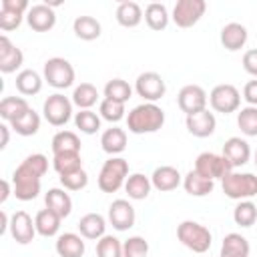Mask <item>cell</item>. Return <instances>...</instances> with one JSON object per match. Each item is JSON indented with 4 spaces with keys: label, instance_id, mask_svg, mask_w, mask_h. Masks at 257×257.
<instances>
[{
    "label": "cell",
    "instance_id": "6da1fadb",
    "mask_svg": "<svg viewBox=\"0 0 257 257\" xmlns=\"http://www.w3.org/2000/svg\"><path fill=\"white\" fill-rule=\"evenodd\" d=\"M165 124V110L155 102L137 104L126 116V128L135 135L157 133Z\"/></svg>",
    "mask_w": 257,
    "mask_h": 257
},
{
    "label": "cell",
    "instance_id": "7a4b0ae2",
    "mask_svg": "<svg viewBox=\"0 0 257 257\" xmlns=\"http://www.w3.org/2000/svg\"><path fill=\"white\" fill-rule=\"evenodd\" d=\"M177 239L187 249H191L193 253H205V251H209V247L213 243L211 231L205 225L197 223V221H183V223H179Z\"/></svg>",
    "mask_w": 257,
    "mask_h": 257
},
{
    "label": "cell",
    "instance_id": "3957f363",
    "mask_svg": "<svg viewBox=\"0 0 257 257\" xmlns=\"http://www.w3.org/2000/svg\"><path fill=\"white\" fill-rule=\"evenodd\" d=\"M221 189L233 201H249L257 195V175L233 171L221 179Z\"/></svg>",
    "mask_w": 257,
    "mask_h": 257
},
{
    "label": "cell",
    "instance_id": "277c9868",
    "mask_svg": "<svg viewBox=\"0 0 257 257\" xmlns=\"http://www.w3.org/2000/svg\"><path fill=\"white\" fill-rule=\"evenodd\" d=\"M128 179V163L122 157H110L104 161L98 173V189L102 193H116Z\"/></svg>",
    "mask_w": 257,
    "mask_h": 257
},
{
    "label": "cell",
    "instance_id": "5b68a950",
    "mask_svg": "<svg viewBox=\"0 0 257 257\" xmlns=\"http://www.w3.org/2000/svg\"><path fill=\"white\" fill-rule=\"evenodd\" d=\"M40 179L24 163H20L12 173V193L18 201H32L40 193Z\"/></svg>",
    "mask_w": 257,
    "mask_h": 257
},
{
    "label": "cell",
    "instance_id": "8992f818",
    "mask_svg": "<svg viewBox=\"0 0 257 257\" xmlns=\"http://www.w3.org/2000/svg\"><path fill=\"white\" fill-rule=\"evenodd\" d=\"M42 78L52 86V88H68L72 86L74 82V68L72 64L62 58V56H52L44 62V68H42Z\"/></svg>",
    "mask_w": 257,
    "mask_h": 257
},
{
    "label": "cell",
    "instance_id": "52a82bcc",
    "mask_svg": "<svg viewBox=\"0 0 257 257\" xmlns=\"http://www.w3.org/2000/svg\"><path fill=\"white\" fill-rule=\"evenodd\" d=\"M42 114L52 126H64L72 116V98L64 96L62 92L50 94L42 104Z\"/></svg>",
    "mask_w": 257,
    "mask_h": 257
},
{
    "label": "cell",
    "instance_id": "ba28073f",
    "mask_svg": "<svg viewBox=\"0 0 257 257\" xmlns=\"http://www.w3.org/2000/svg\"><path fill=\"white\" fill-rule=\"evenodd\" d=\"M195 171L205 177V179H223L227 177L229 173H233V167L231 163L223 157V155H217V153H201L197 159H195Z\"/></svg>",
    "mask_w": 257,
    "mask_h": 257
},
{
    "label": "cell",
    "instance_id": "9c48e42d",
    "mask_svg": "<svg viewBox=\"0 0 257 257\" xmlns=\"http://www.w3.org/2000/svg\"><path fill=\"white\" fill-rule=\"evenodd\" d=\"M209 102H211V108H213V110L223 112V114H229V112L239 110L241 92L237 90V86H233V84H229V82H223V84H217V86L211 90Z\"/></svg>",
    "mask_w": 257,
    "mask_h": 257
},
{
    "label": "cell",
    "instance_id": "30bf717a",
    "mask_svg": "<svg viewBox=\"0 0 257 257\" xmlns=\"http://www.w3.org/2000/svg\"><path fill=\"white\" fill-rule=\"evenodd\" d=\"M135 90L137 94L145 100V102H157L159 98L165 96L167 92V84L163 80V76L159 72H141L135 80Z\"/></svg>",
    "mask_w": 257,
    "mask_h": 257
},
{
    "label": "cell",
    "instance_id": "8fae6325",
    "mask_svg": "<svg viewBox=\"0 0 257 257\" xmlns=\"http://www.w3.org/2000/svg\"><path fill=\"white\" fill-rule=\"evenodd\" d=\"M205 10H207L205 0H179L173 8L171 18L179 28H191L201 20Z\"/></svg>",
    "mask_w": 257,
    "mask_h": 257
},
{
    "label": "cell",
    "instance_id": "7c38bea8",
    "mask_svg": "<svg viewBox=\"0 0 257 257\" xmlns=\"http://www.w3.org/2000/svg\"><path fill=\"white\" fill-rule=\"evenodd\" d=\"M207 92L203 86L199 84H187L179 90L177 94V104L179 108L189 116V114H195L199 110H205L207 108Z\"/></svg>",
    "mask_w": 257,
    "mask_h": 257
},
{
    "label": "cell",
    "instance_id": "4fadbf2b",
    "mask_svg": "<svg viewBox=\"0 0 257 257\" xmlns=\"http://www.w3.org/2000/svg\"><path fill=\"white\" fill-rule=\"evenodd\" d=\"M26 22L32 30L36 32H48L54 28L56 24V14L54 8L48 2H40V4H32L26 12Z\"/></svg>",
    "mask_w": 257,
    "mask_h": 257
},
{
    "label": "cell",
    "instance_id": "5bb4252c",
    "mask_svg": "<svg viewBox=\"0 0 257 257\" xmlns=\"http://www.w3.org/2000/svg\"><path fill=\"white\" fill-rule=\"evenodd\" d=\"M135 219H137L135 207L126 199H116V201L110 203V207H108V223L116 231H128L135 225Z\"/></svg>",
    "mask_w": 257,
    "mask_h": 257
},
{
    "label": "cell",
    "instance_id": "9a60e30c",
    "mask_svg": "<svg viewBox=\"0 0 257 257\" xmlns=\"http://www.w3.org/2000/svg\"><path fill=\"white\" fill-rule=\"evenodd\" d=\"M8 229H10L12 239L20 245H28L36 235V225H34L32 217L26 211H16L10 217V227Z\"/></svg>",
    "mask_w": 257,
    "mask_h": 257
},
{
    "label": "cell",
    "instance_id": "2e32d148",
    "mask_svg": "<svg viewBox=\"0 0 257 257\" xmlns=\"http://www.w3.org/2000/svg\"><path fill=\"white\" fill-rule=\"evenodd\" d=\"M28 2L26 0H2L0 8V28L2 30H14L20 26L24 12H28Z\"/></svg>",
    "mask_w": 257,
    "mask_h": 257
},
{
    "label": "cell",
    "instance_id": "e0dca14e",
    "mask_svg": "<svg viewBox=\"0 0 257 257\" xmlns=\"http://www.w3.org/2000/svg\"><path fill=\"white\" fill-rule=\"evenodd\" d=\"M24 62V54L22 50L12 44V40L8 36H0V72L4 74H12L16 72Z\"/></svg>",
    "mask_w": 257,
    "mask_h": 257
},
{
    "label": "cell",
    "instance_id": "ac0fdd59",
    "mask_svg": "<svg viewBox=\"0 0 257 257\" xmlns=\"http://www.w3.org/2000/svg\"><path fill=\"white\" fill-rule=\"evenodd\" d=\"M221 155L231 163L233 169H237V167H243V165L249 163V159H251V147H249V143L245 139L231 137V139L225 141Z\"/></svg>",
    "mask_w": 257,
    "mask_h": 257
},
{
    "label": "cell",
    "instance_id": "d6986e66",
    "mask_svg": "<svg viewBox=\"0 0 257 257\" xmlns=\"http://www.w3.org/2000/svg\"><path fill=\"white\" fill-rule=\"evenodd\" d=\"M187 131L193 135V137H199V139H205V137H211L217 128V118L213 112H209V108L205 110H199L195 114H189L187 120Z\"/></svg>",
    "mask_w": 257,
    "mask_h": 257
},
{
    "label": "cell",
    "instance_id": "ffe728a7",
    "mask_svg": "<svg viewBox=\"0 0 257 257\" xmlns=\"http://www.w3.org/2000/svg\"><path fill=\"white\" fill-rule=\"evenodd\" d=\"M151 183L157 191L161 193H169V191H175L181 183H183V177L179 173L177 167H171V165H161L153 171L151 175Z\"/></svg>",
    "mask_w": 257,
    "mask_h": 257
},
{
    "label": "cell",
    "instance_id": "44dd1931",
    "mask_svg": "<svg viewBox=\"0 0 257 257\" xmlns=\"http://www.w3.org/2000/svg\"><path fill=\"white\" fill-rule=\"evenodd\" d=\"M247 28L243 26V24H239V22H229V24H225L223 28H221V44H223V48H227L229 52H237V50H241L243 46H245V42H247Z\"/></svg>",
    "mask_w": 257,
    "mask_h": 257
},
{
    "label": "cell",
    "instance_id": "7402d4cb",
    "mask_svg": "<svg viewBox=\"0 0 257 257\" xmlns=\"http://www.w3.org/2000/svg\"><path fill=\"white\" fill-rule=\"evenodd\" d=\"M78 231L84 239H90V241H98L100 237H104L106 233V219L98 213H86L80 217L78 221Z\"/></svg>",
    "mask_w": 257,
    "mask_h": 257
},
{
    "label": "cell",
    "instance_id": "603a6c76",
    "mask_svg": "<svg viewBox=\"0 0 257 257\" xmlns=\"http://www.w3.org/2000/svg\"><path fill=\"white\" fill-rule=\"evenodd\" d=\"M84 237L76 235V233H62L56 237V253L60 257H82L84 255Z\"/></svg>",
    "mask_w": 257,
    "mask_h": 257
},
{
    "label": "cell",
    "instance_id": "cb8c5ba5",
    "mask_svg": "<svg viewBox=\"0 0 257 257\" xmlns=\"http://www.w3.org/2000/svg\"><path fill=\"white\" fill-rule=\"evenodd\" d=\"M44 203H46V209L54 211L60 219L68 217L70 211H72V199H70V195L64 189H58V187L48 189V193L44 195Z\"/></svg>",
    "mask_w": 257,
    "mask_h": 257
},
{
    "label": "cell",
    "instance_id": "d4e9b609",
    "mask_svg": "<svg viewBox=\"0 0 257 257\" xmlns=\"http://www.w3.org/2000/svg\"><path fill=\"white\" fill-rule=\"evenodd\" d=\"M100 147L110 157L122 153L126 149V131L120 126H110L100 135Z\"/></svg>",
    "mask_w": 257,
    "mask_h": 257
},
{
    "label": "cell",
    "instance_id": "484cf974",
    "mask_svg": "<svg viewBox=\"0 0 257 257\" xmlns=\"http://www.w3.org/2000/svg\"><path fill=\"white\" fill-rule=\"evenodd\" d=\"M249 241L241 233H227L221 243L219 257H249Z\"/></svg>",
    "mask_w": 257,
    "mask_h": 257
},
{
    "label": "cell",
    "instance_id": "4316f807",
    "mask_svg": "<svg viewBox=\"0 0 257 257\" xmlns=\"http://www.w3.org/2000/svg\"><path fill=\"white\" fill-rule=\"evenodd\" d=\"M183 187H185V191H187L191 197H207L209 193H213L215 181L201 177V175L193 169V171H189V173L183 177Z\"/></svg>",
    "mask_w": 257,
    "mask_h": 257
},
{
    "label": "cell",
    "instance_id": "83f0119b",
    "mask_svg": "<svg viewBox=\"0 0 257 257\" xmlns=\"http://www.w3.org/2000/svg\"><path fill=\"white\" fill-rule=\"evenodd\" d=\"M42 76L36 72V70H32V68H24V70H20L18 74H16V80H14V84H16V90L20 92V94H24V96H32V94H38L40 92V88H42Z\"/></svg>",
    "mask_w": 257,
    "mask_h": 257
},
{
    "label": "cell",
    "instance_id": "f1b7e54d",
    "mask_svg": "<svg viewBox=\"0 0 257 257\" xmlns=\"http://www.w3.org/2000/svg\"><path fill=\"white\" fill-rule=\"evenodd\" d=\"M151 189H153L151 177H147V175H143V173H133V175H128V179H126V183H124V191H126L128 199H133V201H143V199H147L149 193H151Z\"/></svg>",
    "mask_w": 257,
    "mask_h": 257
},
{
    "label": "cell",
    "instance_id": "f546056e",
    "mask_svg": "<svg viewBox=\"0 0 257 257\" xmlns=\"http://www.w3.org/2000/svg\"><path fill=\"white\" fill-rule=\"evenodd\" d=\"M143 18H145L143 16V8L137 2H133V0H124V2H120L116 6V22L120 26H124V28L139 26Z\"/></svg>",
    "mask_w": 257,
    "mask_h": 257
},
{
    "label": "cell",
    "instance_id": "4dcf8cb0",
    "mask_svg": "<svg viewBox=\"0 0 257 257\" xmlns=\"http://www.w3.org/2000/svg\"><path fill=\"white\" fill-rule=\"evenodd\" d=\"M28 110H30V104L22 96H4L0 100V116L6 122H14L16 118H20Z\"/></svg>",
    "mask_w": 257,
    "mask_h": 257
},
{
    "label": "cell",
    "instance_id": "1f68e13d",
    "mask_svg": "<svg viewBox=\"0 0 257 257\" xmlns=\"http://www.w3.org/2000/svg\"><path fill=\"white\" fill-rule=\"evenodd\" d=\"M60 217L50 211V209H40L34 217V225H36V233L42 237H54L60 231Z\"/></svg>",
    "mask_w": 257,
    "mask_h": 257
},
{
    "label": "cell",
    "instance_id": "d6a6232c",
    "mask_svg": "<svg viewBox=\"0 0 257 257\" xmlns=\"http://www.w3.org/2000/svg\"><path fill=\"white\" fill-rule=\"evenodd\" d=\"M72 30L76 34V38L80 40H96L100 36V22L94 18V16H76L74 22H72Z\"/></svg>",
    "mask_w": 257,
    "mask_h": 257
},
{
    "label": "cell",
    "instance_id": "836d02e7",
    "mask_svg": "<svg viewBox=\"0 0 257 257\" xmlns=\"http://www.w3.org/2000/svg\"><path fill=\"white\" fill-rule=\"evenodd\" d=\"M52 155L60 153H80V139L74 131H58L52 137Z\"/></svg>",
    "mask_w": 257,
    "mask_h": 257
},
{
    "label": "cell",
    "instance_id": "e575fe53",
    "mask_svg": "<svg viewBox=\"0 0 257 257\" xmlns=\"http://www.w3.org/2000/svg\"><path fill=\"white\" fill-rule=\"evenodd\" d=\"M169 10L161 2H151L145 8V22L149 24L151 30H165L169 26Z\"/></svg>",
    "mask_w": 257,
    "mask_h": 257
},
{
    "label": "cell",
    "instance_id": "d590c367",
    "mask_svg": "<svg viewBox=\"0 0 257 257\" xmlns=\"http://www.w3.org/2000/svg\"><path fill=\"white\" fill-rule=\"evenodd\" d=\"M10 128H12L16 135H20V137H32V135H36L38 128H40V114H38L34 108H30V110L24 112L20 118H16L14 122H10Z\"/></svg>",
    "mask_w": 257,
    "mask_h": 257
},
{
    "label": "cell",
    "instance_id": "8d00e7d4",
    "mask_svg": "<svg viewBox=\"0 0 257 257\" xmlns=\"http://www.w3.org/2000/svg\"><path fill=\"white\" fill-rule=\"evenodd\" d=\"M96 100H98V90L90 82H80L72 90V104H76L80 110H88L90 106L96 104Z\"/></svg>",
    "mask_w": 257,
    "mask_h": 257
},
{
    "label": "cell",
    "instance_id": "74e56055",
    "mask_svg": "<svg viewBox=\"0 0 257 257\" xmlns=\"http://www.w3.org/2000/svg\"><path fill=\"white\" fill-rule=\"evenodd\" d=\"M52 167L54 171L62 177V175H70L82 169V159L80 153H60L52 157Z\"/></svg>",
    "mask_w": 257,
    "mask_h": 257
},
{
    "label": "cell",
    "instance_id": "f35d334b",
    "mask_svg": "<svg viewBox=\"0 0 257 257\" xmlns=\"http://www.w3.org/2000/svg\"><path fill=\"white\" fill-rule=\"evenodd\" d=\"M131 96H133V86L122 78H112L104 84V98H108V100L126 104Z\"/></svg>",
    "mask_w": 257,
    "mask_h": 257
},
{
    "label": "cell",
    "instance_id": "ab89813d",
    "mask_svg": "<svg viewBox=\"0 0 257 257\" xmlns=\"http://www.w3.org/2000/svg\"><path fill=\"white\" fill-rule=\"evenodd\" d=\"M233 221L239 227H251L257 221V205L253 201H239L233 209Z\"/></svg>",
    "mask_w": 257,
    "mask_h": 257
},
{
    "label": "cell",
    "instance_id": "60d3db41",
    "mask_svg": "<svg viewBox=\"0 0 257 257\" xmlns=\"http://www.w3.org/2000/svg\"><path fill=\"white\" fill-rule=\"evenodd\" d=\"M237 126L245 137H257V106H243L237 112Z\"/></svg>",
    "mask_w": 257,
    "mask_h": 257
},
{
    "label": "cell",
    "instance_id": "b9f144b4",
    "mask_svg": "<svg viewBox=\"0 0 257 257\" xmlns=\"http://www.w3.org/2000/svg\"><path fill=\"white\" fill-rule=\"evenodd\" d=\"M74 124L80 133L84 135H94L98 128H100V116L94 112V110H80L74 114Z\"/></svg>",
    "mask_w": 257,
    "mask_h": 257
},
{
    "label": "cell",
    "instance_id": "7bdbcfd3",
    "mask_svg": "<svg viewBox=\"0 0 257 257\" xmlns=\"http://www.w3.org/2000/svg\"><path fill=\"white\" fill-rule=\"evenodd\" d=\"M96 257H122V243L112 235L100 237L96 241Z\"/></svg>",
    "mask_w": 257,
    "mask_h": 257
},
{
    "label": "cell",
    "instance_id": "ee69618b",
    "mask_svg": "<svg viewBox=\"0 0 257 257\" xmlns=\"http://www.w3.org/2000/svg\"><path fill=\"white\" fill-rule=\"evenodd\" d=\"M98 112L104 120L108 122H118L124 118V104L122 102H114V100H108V98H102L100 100V106H98Z\"/></svg>",
    "mask_w": 257,
    "mask_h": 257
},
{
    "label": "cell",
    "instance_id": "f6af8a7d",
    "mask_svg": "<svg viewBox=\"0 0 257 257\" xmlns=\"http://www.w3.org/2000/svg\"><path fill=\"white\" fill-rule=\"evenodd\" d=\"M147 255H149V243L145 241V237L135 235L122 243V257H147Z\"/></svg>",
    "mask_w": 257,
    "mask_h": 257
},
{
    "label": "cell",
    "instance_id": "bcb514c9",
    "mask_svg": "<svg viewBox=\"0 0 257 257\" xmlns=\"http://www.w3.org/2000/svg\"><path fill=\"white\" fill-rule=\"evenodd\" d=\"M60 185L66 189V191H80L88 185V175L84 169L76 171V173H70V175H62L60 177Z\"/></svg>",
    "mask_w": 257,
    "mask_h": 257
},
{
    "label": "cell",
    "instance_id": "7dc6e473",
    "mask_svg": "<svg viewBox=\"0 0 257 257\" xmlns=\"http://www.w3.org/2000/svg\"><path fill=\"white\" fill-rule=\"evenodd\" d=\"M30 171H34L38 177H44L46 171H48V159L40 153H34V155H28L24 161H22Z\"/></svg>",
    "mask_w": 257,
    "mask_h": 257
},
{
    "label": "cell",
    "instance_id": "c3c4849f",
    "mask_svg": "<svg viewBox=\"0 0 257 257\" xmlns=\"http://www.w3.org/2000/svg\"><path fill=\"white\" fill-rule=\"evenodd\" d=\"M243 68L257 78V48H251L243 54Z\"/></svg>",
    "mask_w": 257,
    "mask_h": 257
},
{
    "label": "cell",
    "instance_id": "681fc988",
    "mask_svg": "<svg viewBox=\"0 0 257 257\" xmlns=\"http://www.w3.org/2000/svg\"><path fill=\"white\" fill-rule=\"evenodd\" d=\"M243 98L249 102V106H257V78L243 86Z\"/></svg>",
    "mask_w": 257,
    "mask_h": 257
},
{
    "label": "cell",
    "instance_id": "f907efd6",
    "mask_svg": "<svg viewBox=\"0 0 257 257\" xmlns=\"http://www.w3.org/2000/svg\"><path fill=\"white\" fill-rule=\"evenodd\" d=\"M10 126L6 124H0V133H2V141H0V149H6L8 147V139H10Z\"/></svg>",
    "mask_w": 257,
    "mask_h": 257
},
{
    "label": "cell",
    "instance_id": "816d5d0a",
    "mask_svg": "<svg viewBox=\"0 0 257 257\" xmlns=\"http://www.w3.org/2000/svg\"><path fill=\"white\" fill-rule=\"evenodd\" d=\"M10 181H6V179H2V195H0V203H6V199L10 197Z\"/></svg>",
    "mask_w": 257,
    "mask_h": 257
},
{
    "label": "cell",
    "instance_id": "f5cc1de1",
    "mask_svg": "<svg viewBox=\"0 0 257 257\" xmlns=\"http://www.w3.org/2000/svg\"><path fill=\"white\" fill-rule=\"evenodd\" d=\"M255 167H257V151H255Z\"/></svg>",
    "mask_w": 257,
    "mask_h": 257
}]
</instances>
